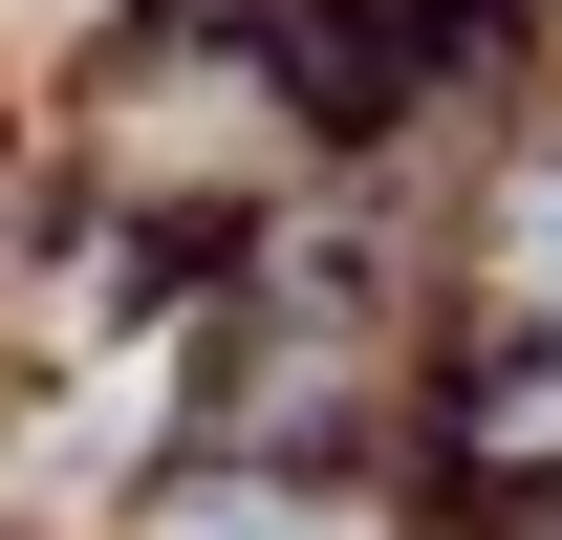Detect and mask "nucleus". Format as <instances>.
<instances>
[{
	"instance_id": "nucleus-1",
	"label": "nucleus",
	"mask_w": 562,
	"mask_h": 540,
	"mask_svg": "<svg viewBox=\"0 0 562 540\" xmlns=\"http://www.w3.org/2000/svg\"><path fill=\"white\" fill-rule=\"evenodd\" d=\"M173 540H325V519H281V497H216V519H173Z\"/></svg>"
},
{
	"instance_id": "nucleus-2",
	"label": "nucleus",
	"mask_w": 562,
	"mask_h": 540,
	"mask_svg": "<svg viewBox=\"0 0 562 540\" xmlns=\"http://www.w3.org/2000/svg\"><path fill=\"white\" fill-rule=\"evenodd\" d=\"M541 281H562V195H541Z\"/></svg>"
}]
</instances>
